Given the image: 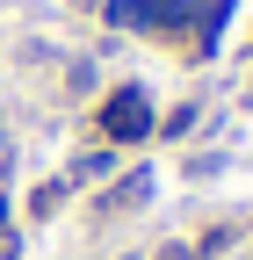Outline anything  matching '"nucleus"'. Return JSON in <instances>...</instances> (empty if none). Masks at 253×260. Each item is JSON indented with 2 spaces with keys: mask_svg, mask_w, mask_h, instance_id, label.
I'll use <instances>...</instances> for the list:
<instances>
[{
  "mask_svg": "<svg viewBox=\"0 0 253 260\" xmlns=\"http://www.w3.org/2000/svg\"><path fill=\"white\" fill-rule=\"evenodd\" d=\"M109 174H116V145H102V152H80L66 181H109Z\"/></svg>",
  "mask_w": 253,
  "mask_h": 260,
  "instance_id": "obj_2",
  "label": "nucleus"
},
{
  "mask_svg": "<svg viewBox=\"0 0 253 260\" xmlns=\"http://www.w3.org/2000/svg\"><path fill=\"white\" fill-rule=\"evenodd\" d=\"M58 203H66V181H51V188H37V195H29V210H37V217H51Z\"/></svg>",
  "mask_w": 253,
  "mask_h": 260,
  "instance_id": "obj_5",
  "label": "nucleus"
},
{
  "mask_svg": "<svg viewBox=\"0 0 253 260\" xmlns=\"http://www.w3.org/2000/svg\"><path fill=\"white\" fill-rule=\"evenodd\" d=\"M196 116H203V102H181V109L160 123V138H188V130H196Z\"/></svg>",
  "mask_w": 253,
  "mask_h": 260,
  "instance_id": "obj_4",
  "label": "nucleus"
},
{
  "mask_svg": "<svg viewBox=\"0 0 253 260\" xmlns=\"http://www.w3.org/2000/svg\"><path fill=\"white\" fill-rule=\"evenodd\" d=\"M123 260H138V253H123Z\"/></svg>",
  "mask_w": 253,
  "mask_h": 260,
  "instance_id": "obj_7",
  "label": "nucleus"
},
{
  "mask_svg": "<svg viewBox=\"0 0 253 260\" xmlns=\"http://www.w3.org/2000/svg\"><path fill=\"white\" fill-rule=\"evenodd\" d=\"M152 130H160V116H152V94L145 87H116L109 102H102V145H145Z\"/></svg>",
  "mask_w": 253,
  "mask_h": 260,
  "instance_id": "obj_1",
  "label": "nucleus"
},
{
  "mask_svg": "<svg viewBox=\"0 0 253 260\" xmlns=\"http://www.w3.org/2000/svg\"><path fill=\"white\" fill-rule=\"evenodd\" d=\"M145 195H152V174H131V181L116 188V195H102V217H116V210H138Z\"/></svg>",
  "mask_w": 253,
  "mask_h": 260,
  "instance_id": "obj_3",
  "label": "nucleus"
},
{
  "mask_svg": "<svg viewBox=\"0 0 253 260\" xmlns=\"http://www.w3.org/2000/svg\"><path fill=\"white\" fill-rule=\"evenodd\" d=\"M0 224H8V203H0Z\"/></svg>",
  "mask_w": 253,
  "mask_h": 260,
  "instance_id": "obj_6",
  "label": "nucleus"
}]
</instances>
